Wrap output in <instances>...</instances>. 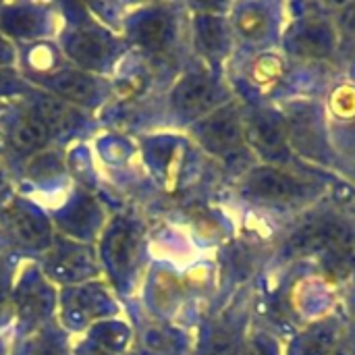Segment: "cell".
<instances>
[{"instance_id": "1", "label": "cell", "mask_w": 355, "mask_h": 355, "mask_svg": "<svg viewBox=\"0 0 355 355\" xmlns=\"http://www.w3.org/2000/svg\"><path fill=\"white\" fill-rule=\"evenodd\" d=\"M241 191L254 202L272 206H295L308 202L314 196V183L279 164H262L245 173L241 181Z\"/></svg>"}, {"instance_id": "2", "label": "cell", "mask_w": 355, "mask_h": 355, "mask_svg": "<svg viewBox=\"0 0 355 355\" xmlns=\"http://www.w3.org/2000/svg\"><path fill=\"white\" fill-rule=\"evenodd\" d=\"M116 312V302L100 281L64 287L58 297V314L67 331H85L96 322L114 318Z\"/></svg>"}, {"instance_id": "3", "label": "cell", "mask_w": 355, "mask_h": 355, "mask_svg": "<svg viewBox=\"0 0 355 355\" xmlns=\"http://www.w3.org/2000/svg\"><path fill=\"white\" fill-rule=\"evenodd\" d=\"M10 300L17 322L25 331V335L46 327L58 302L54 285L35 266L25 268L17 283H12Z\"/></svg>"}, {"instance_id": "4", "label": "cell", "mask_w": 355, "mask_h": 355, "mask_svg": "<svg viewBox=\"0 0 355 355\" xmlns=\"http://www.w3.org/2000/svg\"><path fill=\"white\" fill-rule=\"evenodd\" d=\"M193 135L204 150L223 160H233L248 152L245 123L235 104H223L200 119L193 127Z\"/></svg>"}, {"instance_id": "5", "label": "cell", "mask_w": 355, "mask_h": 355, "mask_svg": "<svg viewBox=\"0 0 355 355\" xmlns=\"http://www.w3.org/2000/svg\"><path fill=\"white\" fill-rule=\"evenodd\" d=\"M354 229L347 220L335 214H322L302 223L287 239L285 252L289 256H322L349 250Z\"/></svg>"}, {"instance_id": "6", "label": "cell", "mask_w": 355, "mask_h": 355, "mask_svg": "<svg viewBox=\"0 0 355 355\" xmlns=\"http://www.w3.org/2000/svg\"><path fill=\"white\" fill-rule=\"evenodd\" d=\"M40 270L52 285L71 287L94 281L98 275V260L87 243L54 237L52 245L44 252Z\"/></svg>"}, {"instance_id": "7", "label": "cell", "mask_w": 355, "mask_h": 355, "mask_svg": "<svg viewBox=\"0 0 355 355\" xmlns=\"http://www.w3.org/2000/svg\"><path fill=\"white\" fill-rule=\"evenodd\" d=\"M139 233L127 218H114L102 231L100 258L110 279L121 287H127L135 275L139 262Z\"/></svg>"}, {"instance_id": "8", "label": "cell", "mask_w": 355, "mask_h": 355, "mask_svg": "<svg viewBox=\"0 0 355 355\" xmlns=\"http://www.w3.org/2000/svg\"><path fill=\"white\" fill-rule=\"evenodd\" d=\"M62 50L69 60L79 67V71L94 75L104 73L112 67L119 44L108 31L96 25H77L69 33H64Z\"/></svg>"}, {"instance_id": "9", "label": "cell", "mask_w": 355, "mask_h": 355, "mask_svg": "<svg viewBox=\"0 0 355 355\" xmlns=\"http://www.w3.org/2000/svg\"><path fill=\"white\" fill-rule=\"evenodd\" d=\"M6 235L25 250L46 252L54 241V229L44 212L27 202H12L2 212Z\"/></svg>"}, {"instance_id": "10", "label": "cell", "mask_w": 355, "mask_h": 355, "mask_svg": "<svg viewBox=\"0 0 355 355\" xmlns=\"http://www.w3.org/2000/svg\"><path fill=\"white\" fill-rule=\"evenodd\" d=\"M223 87L206 73H189L177 81L171 102L175 110L185 119H204L218 106H223Z\"/></svg>"}, {"instance_id": "11", "label": "cell", "mask_w": 355, "mask_h": 355, "mask_svg": "<svg viewBox=\"0 0 355 355\" xmlns=\"http://www.w3.org/2000/svg\"><path fill=\"white\" fill-rule=\"evenodd\" d=\"M248 146L254 148L268 162H283L289 158V137L285 119L270 110H256L243 116Z\"/></svg>"}, {"instance_id": "12", "label": "cell", "mask_w": 355, "mask_h": 355, "mask_svg": "<svg viewBox=\"0 0 355 355\" xmlns=\"http://www.w3.org/2000/svg\"><path fill=\"white\" fill-rule=\"evenodd\" d=\"M54 223L62 235L73 241H92L104 231V214L94 198L87 193H77L69 200L54 216Z\"/></svg>"}, {"instance_id": "13", "label": "cell", "mask_w": 355, "mask_h": 355, "mask_svg": "<svg viewBox=\"0 0 355 355\" xmlns=\"http://www.w3.org/2000/svg\"><path fill=\"white\" fill-rule=\"evenodd\" d=\"M337 29L322 17H304L287 35L291 52L304 58H329L337 50Z\"/></svg>"}, {"instance_id": "14", "label": "cell", "mask_w": 355, "mask_h": 355, "mask_svg": "<svg viewBox=\"0 0 355 355\" xmlns=\"http://www.w3.org/2000/svg\"><path fill=\"white\" fill-rule=\"evenodd\" d=\"M48 94L60 98L71 106H96L102 98V87L98 79L79 69H64L44 77Z\"/></svg>"}, {"instance_id": "15", "label": "cell", "mask_w": 355, "mask_h": 355, "mask_svg": "<svg viewBox=\"0 0 355 355\" xmlns=\"http://www.w3.org/2000/svg\"><path fill=\"white\" fill-rule=\"evenodd\" d=\"M129 37L148 52L164 50L175 35V21L162 8H146L129 21Z\"/></svg>"}, {"instance_id": "16", "label": "cell", "mask_w": 355, "mask_h": 355, "mask_svg": "<svg viewBox=\"0 0 355 355\" xmlns=\"http://www.w3.org/2000/svg\"><path fill=\"white\" fill-rule=\"evenodd\" d=\"M48 31V17L40 6L10 4L0 10V33L17 40H33Z\"/></svg>"}, {"instance_id": "17", "label": "cell", "mask_w": 355, "mask_h": 355, "mask_svg": "<svg viewBox=\"0 0 355 355\" xmlns=\"http://www.w3.org/2000/svg\"><path fill=\"white\" fill-rule=\"evenodd\" d=\"M29 112L35 114L44 123V127L48 129L50 135H54V133H58V135L60 133H71L83 121L81 112L75 106L62 102L60 98H56L52 94H44V96L35 98Z\"/></svg>"}, {"instance_id": "18", "label": "cell", "mask_w": 355, "mask_h": 355, "mask_svg": "<svg viewBox=\"0 0 355 355\" xmlns=\"http://www.w3.org/2000/svg\"><path fill=\"white\" fill-rule=\"evenodd\" d=\"M50 137L52 135L48 133L44 123L35 114L27 112L12 123L8 131V146L19 156H35L48 146Z\"/></svg>"}, {"instance_id": "19", "label": "cell", "mask_w": 355, "mask_h": 355, "mask_svg": "<svg viewBox=\"0 0 355 355\" xmlns=\"http://www.w3.org/2000/svg\"><path fill=\"white\" fill-rule=\"evenodd\" d=\"M193 37H196L198 50L206 58H223L229 50V44H231L229 29H227L225 21L212 12H204V15L196 17Z\"/></svg>"}, {"instance_id": "20", "label": "cell", "mask_w": 355, "mask_h": 355, "mask_svg": "<svg viewBox=\"0 0 355 355\" xmlns=\"http://www.w3.org/2000/svg\"><path fill=\"white\" fill-rule=\"evenodd\" d=\"M87 343L110 355H123L131 343V329L114 318L96 322L87 329Z\"/></svg>"}, {"instance_id": "21", "label": "cell", "mask_w": 355, "mask_h": 355, "mask_svg": "<svg viewBox=\"0 0 355 355\" xmlns=\"http://www.w3.org/2000/svg\"><path fill=\"white\" fill-rule=\"evenodd\" d=\"M235 27L239 35L248 42H262L272 31V15L266 6L260 4H245L237 10Z\"/></svg>"}, {"instance_id": "22", "label": "cell", "mask_w": 355, "mask_h": 355, "mask_svg": "<svg viewBox=\"0 0 355 355\" xmlns=\"http://www.w3.org/2000/svg\"><path fill=\"white\" fill-rule=\"evenodd\" d=\"M17 355H73L69 349L67 337L62 331L52 327H42L29 333L19 345Z\"/></svg>"}, {"instance_id": "23", "label": "cell", "mask_w": 355, "mask_h": 355, "mask_svg": "<svg viewBox=\"0 0 355 355\" xmlns=\"http://www.w3.org/2000/svg\"><path fill=\"white\" fill-rule=\"evenodd\" d=\"M339 343V329L333 322H322L295 343V355H333Z\"/></svg>"}, {"instance_id": "24", "label": "cell", "mask_w": 355, "mask_h": 355, "mask_svg": "<svg viewBox=\"0 0 355 355\" xmlns=\"http://www.w3.org/2000/svg\"><path fill=\"white\" fill-rule=\"evenodd\" d=\"M64 171V162L56 152H46L42 150L40 154L33 156L29 164V177L37 183H46L52 179H58Z\"/></svg>"}, {"instance_id": "25", "label": "cell", "mask_w": 355, "mask_h": 355, "mask_svg": "<svg viewBox=\"0 0 355 355\" xmlns=\"http://www.w3.org/2000/svg\"><path fill=\"white\" fill-rule=\"evenodd\" d=\"M146 349L152 355H173L181 352V337L173 329H150L144 339Z\"/></svg>"}, {"instance_id": "26", "label": "cell", "mask_w": 355, "mask_h": 355, "mask_svg": "<svg viewBox=\"0 0 355 355\" xmlns=\"http://www.w3.org/2000/svg\"><path fill=\"white\" fill-rule=\"evenodd\" d=\"M333 25L337 29V35H343L345 40H349V42L355 44V2L341 4L337 8Z\"/></svg>"}, {"instance_id": "27", "label": "cell", "mask_w": 355, "mask_h": 355, "mask_svg": "<svg viewBox=\"0 0 355 355\" xmlns=\"http://www.w3.org/2000/svg\"><path fill=\"white\" fill-rule=\"evenodd\" d=\"M239 355H277V347L268 339L258 337V339H252L250 343H245Z\"/></svg>"}, {"instance_id": "28", "label": "cell", "mask_w": 355, "mask_h": 355, "mask_svg": "<svg viewBox=\"0 0 355 355\" xmlns=\"http://www.w3.org/2000/svg\"><path fill=\"white\" fill-rule=\"evenodd\" d=\"M15 62V50L10 42L0 33V69H8Z\"/></svg>"}, {"instance_id": "29", "label": "cell", "mask_w": 355, "mask_h": 355, "mask_svg": "<svg viewBox=\"0 0 355 355\" xmlns=\"http://www.w3.org/2000/svg\"><path fill=\"white\" fill-rule=\"evenodd\" d=\"M10 289H12L10 279H8L4 266L0 264V312H2V308L6 306V302L10 300Z\"/></svg>"}, {"instance_id": "30", "label": "cell", "mask_w": 355, "mask_h": 355, "mask_svg": "<svg viewBox=\"0 0 355 355\" xmlns=\"http://www.w3.org/2000/svg\"><path fill=\"white\" fill-rule=\"evenodd\" d=\"M19 83H23V81L10 77L8 73H4V69H0V96L2 94H12L19 87Z\"/></svg>"}, {"instance_id": "31", "label": "cell", "mask_w": 355, "mask_h": 355, "mask_svg": "<svg viewBox=\"0 0 355 355\" xmlns=\"http://www.w3.org/2000/svg\"><path fill=\"white\" fill-rule=\"evenodd\" d=\"M73 355H110V354H106V352H102V349H98L96 345H92V343H87L85 341V345H81L77 352Z\"/></svg>"}, {"instance_id": "32", "label": "cell", "mask_w": 355, "mask_h": 355, "mask_svg": "<svg viewBox=\"0 0 355 355\" xmlns=\"http://www.w3.org/2000/svg\"><path fill=\"white\" fill-rule=\"evenodd\" d=\"M4 185H6V177H4V173H2V168H0V191L4 189Z\"/></svg>"}]
</instances>
